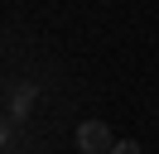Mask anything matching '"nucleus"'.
Segmentation results:
<instances>
[{
  "label": "nucleus",
  "instance_id": "obj_1",
  "mask_svg": "<svg viewBox=\"0 0 159 154\" xmlns=\"http://www.w3.org/2000/svg\"><path fill=\"white\" fill-rule=\"evenodd\" d=\"M77 149H82V154H111V149H116L111 125H106V120H82V125H77Z\"/></svg>",
  "mask_w": 159,
  "mask_h": 154
},
{
  "label": "nucleus",
  "instance_id": "obj_2",
  "mask_svg": "<svg viewBox=\"0 0 159 154\" xmlns=\"http://www.w3.org/2000/svg\"><path fill=\"white\" fill-rule=\"evenodd\" d=\"M29 106H34V82H10V92H5V125H15Z\"/></svg>",
  "mask_w": 159,
  "mask_h": 154
},
{
  "label": "nucleus",
  "instance_id": "obj_3",
  "mask_svg": "<svg viewBox=\"0 0 159 154\" xmlns=\"http://www.w3.org/2000/svg\"><path fill=\"white\" fill-rule=\"evenodd\" d=\"M111 154H145V149H140L135 140H116V149H111Z\"/></svg>",
  "mask_w": 159,
  "mask_h": 154
}]
</instances>
